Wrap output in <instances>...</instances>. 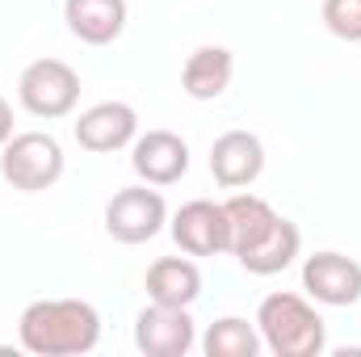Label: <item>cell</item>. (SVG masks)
Returning a JSON list of instances; mask_svg holds the SVG:
<instances>
[{
	"instance_id": "obj_1",
	"label": "cell",
	"mask_w": 361,
	"mask_h": 357,
	"mask_svg": "<svg viewBox=\"0 0 361 357\" xmlns=\"http://www.w3.org/2000/svg\"><path fill=\"white\" fill-rule=\"evenodd\" d=\"M17 337H21V349L38 357H76L97 349L101 315L85 298H38L21 311Z\"/></svg>"
},
{
	"instance_id": "obj_2",
	"label": "cell",
	"mask_w": 361,
	"mask_h": 357,
	"mask_svg": "<svg viewBox=\"0 0 361 357\" xmlns=\"http://www.w3.org/2000/svg\"><path fill=\"white\" fill-rule=\"evenodd\" d=\"M257 328H261V341L269 345V353L277 357H315L328 345L319 311L290 290H277L261 303Z\"/></svg>"
},
{
	"instance_id": "obj_3",
	"label": "cell",
	"mask_w": 361,
	"mask_h": 357,
	"mask_svg": "<svg viewBox=\"0 0 361 357\" xmlns=\"http://www.w3.org/2000/svg\"><path fill=\"white\" fill-rule=\"evenodd\" d=\"M0 177L13 189H21V193L51 189L63 177V147H59V139L42 135V131L13 135L4 143V152H0Z\"/></svg>"
},
{
	"instance_id": "obj_4",
	"label": "cell",
	"mask_w": 361,
	"mask_h": 357,
	"mask_svg": "<svg viewBox=\"0 0 361 357\" xmlns=\"http://www.w3.org/2000/svg\"><path fill=\"white\" fill-rule=\"evenodd\" d=\"M17 97L34 118H68L80 101V76L63 59H34L17 80Z\"/></svg>"
},
{
	"instance_id": "obj_5",
	"label": "cell",
	"mask_w": 361,
	"mask_h": 357,
	"mask_svg": "<svg viewBox=\"0 0 361 357\" xmlns=\"http://www.w3.org/2000/svg\"><path fill=\"white\" fill-rule=\"evenodd\" d=\"M164 223H169V206L160 189H147V181L118 189L105 206V231L118 244H147L164 231Z\"/></svg>"
},
{
	"instance_id": "obj_6",
	"label": "cell",
	"mask_w": 361,
	"mask_h": 357,
	"mask_svg": "<svg viewBox=\"0 0 361 357\" xmlns=\"http://www.w3.org/2000/svg\"><path fill=\"white\" fill-rule=\"evenodd\" d=\"M173 240L180 253L189 257H219L231 253V227H227V210L223 202H185L173 214Z\"/></svg>"
},
{
	"instance_id": "obj_7",
	"label": "cell",
	"mask_w": 361,
	"mask_h": 357,
	"mask_svg": "<svg viewBox=\"0 0 361 357\" xmlns=\"http://www.w3.org/2000/svg\"><path fill=\"white\" fill-rule=\"evenodd\" d=\"M193 341H197V332H193L189 307L152 303L135 320V345H139V353H147V357H185L193 349Z\"/></svg>"
},
{
	"instance_id": "obj_8",
	"label": "cell",
	"mask_w": 361,
	"mask_h": 357,
	"mask_svg": "<svg viewBox=\"0 0 361 357\" xmlns=\"http://www.w3.org/2000/svg\"><path fill=\"white\" fill-rule=\"evenodd\" d=\"M302 290L324 307H353L361 298V265L345 253H315L302 265Z\"/></svg>"
},
{
	"instance_id": "obj_9",
	"label": "cell",
	"mask_w": 361,
	"mask_h": 357,
	"mask_svg": "<svg viewBox=\"0 0 361 357\" xmlns=\"http://www.w3.org/2000/svg\"><path fill=\"white\" fill-rule=\"evenodd\" d=\"M130 169L139 173V181H147V185H177L189 173V147H185V139L173 135V131L135 135Z\"/></svg>"
},
{
	"instance_id": "obj_10",
	"label": "cell",
	"mask_w": 361,
	"mask_h": 357,
	"mask_svg": "<svg viewBox=\"0 0 361 357\" xmlns=\"http://www.w3.org/2000/svg\"><path fill=\"white\" fill-rule=\"evenodd\" d=\"M139 135V114L126 101H101L76 118V143L85 152H118L135 143Z\"/></svg>"
},
{
	"instance_id": "obj_11",
	"label": "cell",
	"mask_w": 361,
	"mask_h": 357,
	"mask_svg": "<svg viewBox=\"0 0 361 357\" xmlns=\"http://www.w3.org/2000/svg\"><path fill=\"white\" fill-rule=\"evenodd\" d=\"M210 173L223 189H240V185H252V181L265 173V147L257 135L248 131H227L214 139L210 147Z\"/></svg>"
},
{
	"instance_id": "obj_12",
	"label": "cell",
	"mask_w": 361,
	"mask_h": 357,
	"mask_svg": "<svg viewBox=\"0 0 361 357\" xmlns=\"http://www.w3.org/2000/svg\"><path fill=\"white\" fill-rule=\"evenodd\" d=\"M63 21L80 42L105 47L126 30V0H63Z\"/></svg>"
},
{
	"instance_id": "obj_13",
	"label": "cell",
	"mask_w": 361,
	"mask_h": 357,
	"mask_svg": "<svg viewBox=\"0 0 361 357\" xmlns=\"http://www.w3.org/2000/svg\"><path fill=\"white\" fill-rule=\"evenodd\" d=\"M223 210H227V227H231V257L257 248L277 227V219H281L269 202L257 198V193H235V198L223 202Z\"/></svg>"
},
{
	"instance_id": "obj_14",
	"label": "cell",
	"mask_w": 361,
	"mask_h": 357,
	"mask_svg": "<svg viewBox=\"0 0 361 357\" xmlns=\"http://www.w3.org/2000/svg\"><path fill=\"white\" fill-rule=\"evenodd\" d=\"M231 76H235V59H231L227 47H197L189 55L185 72H180V89L193 101H214V97L227 92Z\"/></svg>"
},
{
	"instance_id": "obj_15",
	"label": "cell",
	"mask_w": 361,
	"mask_h": 357,
	"mask_svg": "<svg viewBox=\"0 0 361 357\" xmlns=\"http://www.w3.org/2000/svg\"><path fill=\"white\" fill-rule=\"evenodd\" d=\"M147 294L164 307H189L202 294V273L189 257H160L147 269Z\"/></svg>"
},
{
	"instance_id": "obj_16",
	"label": "cell",
	"mask_w": 361,
	"mask_h": 357,
	"mask_svg": "<svg viewBox=\"0 0 361 357\" xmlns=\"http://www.w3.org/2000/svg\"><path fill=\"white\" fill-rule=\"evenodd\" d=\"M298 244H302L298 227H294L290 219H277V227H273L269 236H265L257 248L240 253L235 261L248 269V273H257V277H269V273H281V269L298 257Z\"/></svg>"
},
{
	"instance_id": "obj_17",
	"label": "cell",
	"mask_w": 361,
	"mask_h": 357,
	"mask_svg": "<svg viewBox=\"0 0 361 357\" xmlns=\"http://www.w3.org/2000/svg\"><path fill=\"white\" fill-rule=\"evenodd\" d=\"M261 345H265V341H261V328H252V324L240 320V315L214 320V324L206 328V337H202L206 357H257Z\"/></svg>"
},
{
	"instance_id": "obj_18",
	"label": "cell",
	"mask_w": 361,
	"mask_h": 357,
	"mask_svg": "<svg viewBox=\"0 0 361 357\" xmlns=\"http://www.w3.org/2000/svg\"><path fill=\"white\" fill-rule=\"evenodd\" d=\"M324 25L345 42H361V0H324Z\"/></svg>"
},
{
	"instance_id": "obj_19",
	"label": "cell",
	"mask_w": 361,
	"mask_h": 357,
	"mask_svg": "<svg viewBox=\"0 0 361 357\" xmlns=\"http://www.w3.org/2000/svg\"><path fill=\"white\" fill-rule=\"evenodd\" d=\"M13 139V109H8V101L0 97V147Z\"/></svg>"
}]
</instances>
